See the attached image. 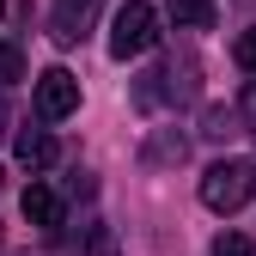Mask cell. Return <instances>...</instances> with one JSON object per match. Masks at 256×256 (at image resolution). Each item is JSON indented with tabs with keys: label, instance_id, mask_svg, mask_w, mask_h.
<instances>
[{
	"label": "cell",
	"instance_id": "obj_10",
	"mask_svg": "<svg viewBox=\"0 0 256 256\" xmlns=\"http://www.w3.org/2000/svg\"><path fill=\"white\" fill-rule=\"evenodd\" d=\"M232 55H238V68H244V74H256V24H250L244 37L232 43Z\"/></svg>",
	"mask_w": 256,
	"mask_h": 256
},
{
	"label": "cell",
	"instance_id": "obj_4",
	"mask_svg": "<svg viewBox=\"0 0 256 256\" xmlns=\"http://www.w3.org/2000/svg\"><path fill=\"white\" fill-rule=\"evenodd\" d=\"M12 152H18L24 171H49L55 165V134H49V128H24V134L12 140Z\"/></svg>",
	"mask_w": 256,
	"mask_h": 256
},
{
	"label": "cell",
	"instance_id": "obj_8",
	"mask_svg": "<svg viewBox=\"0 0 256 256\" xmlns=\"http://www.w3.org/2000/svg\"><path fill=\"white\" fill-rule=\"evenodd\" d=\"M12 80H24V55L18 43H0V86H12Z\"/></svg>",
	"mask_w": 256,
	"mask_h": 256
},
{
	"label": "cell",
	"instance_id": "obj_3",
	"mask_svg": "<svg viewBox=\"0 0 256 256\" xmlns=\"http://www.w3.org/2000/svg\"><path fill=\"white\" fill-rule=\"evenodd\" d=\"M80 110V80L68 68H43L37 74V116L43 122H68Z\"/></svg>",
	"mask_w": 256,
	"mask_h": 256
},
{
	"label": "cell",
	"instance_id": "obj_1",
	"mask_svg": "<svg viewBox=\"0 0 256 256\" xmlns=\"http://www.w3.org/2000/svg\"><path fill=\"white\" fill-rule=\"evenodd\" d=\"M250 196H256V165H250V158H220V165L202 171V208L238 214Z\"/></svg>",
	"mask_w": 256,
	"mask_h": 256
},
{
	"label": "cell",
	"instance_id": "obj_2",
	"mask_svg": "<svg viewBox=\"0 0 256 256\" xmlns=\"http://www.w3.org/2000/svg\"><path fill=\"white\" fill-rule=\"evenodd\" d=\"M158 43V12L146 6V0H122V6L110 12V55L116 61H134Z\"/></svg>",
	"mask_w": 256,
	"mask_h": 256
},
{
	"label": "cell",
	"instance_id": "obj_7",
	"mask_svg": "<svg viewBox=\"0 0 256 256\" xmlns=\"http://www.w3.org/2000/svg\"><path fill=\"white\" fill-rule=\"evenodd\" d=\"M24 220H30V226H43V232L61 226V196H55L49 183H30V189H24Z\"/></svg>",
	"mask_w": 256,
	"mask_h": 256
},
{
	"label": "cell",
	"instance_id": "obj_9",
	"mask_svg": "<svg viewBox=\"0 0 256 256\" xmlns=\"http://www.w3.org/2000/svg\"><path fill=\"white\" fill-rule=\"evenodd\" d=\"M214 256H256V250H250L244 232H220V238H214Z\"/></svg>",
	"mask_w": 256,
	"mask_h": 256
},
{
	"label": "cell",
	"instance_id": "obj_11",
	"mask_svg": "<svg viewBox=\"0 0 256 256\" xmlns=\"http://www.w3.org/2000/svg\"><path fill=\"white\" fill-rule=\"evenodd\" d=\"M238 116H244V122L256 128V80H250V92H244V104H238Z\"/></svg>",
	"mask_w": 256,
	"mask_h": 256
},
{
	"label": "cell",
	"instance_id": "obj_13",
	"mask_svg": "<svg viewBox=\"0 0 256 256\" xmlns=\"http://www.w3.org/2000/svg\"><path fill=\"white\" fill-rule=\"evenodd\" d=\"M0 12H6V0H0Z\"/></svg>",
	"mask_w": 256,
	"mask_h": 256
},
{
	"label": "cell",
	"instance_id": "obj_5",
	"mask_svg": "<svg viewBox=\"0 0 256 256\" xmlns=\"http://www.w3.org/2000/svg\"><path fill=\"white\" fill-rule=\"evenodd\" d=\"M165 18L177 30H214L220 24V6H214V0H165Z\"/></svg>",
	"mask_w": 256,
	"mask_h": 256
},
{
	"label": "cell",
	"instance_id": "obj_6",
	"mask_svg": "<svg viewBox=\"0 0 256 256\" xmlns=\"http://www.w3.org/2000/svg\"><path fill=\"white\" fill-rule=\"evenodd\" d=\"M92 6H98V0H61V6H55V24H49V37H55V43H80V37H86Z\"/></svg>",
	"mask_w": 256,
	"mask_h": 256
},
{
	"label": "cell",
	"instance_id": "obj_12",
	"mask_svg": "<svg viewBox=\"0 0 256 256\" xmlns=\"http://www.w3.org/2000/svg\"><path fill=\"white\" fill-rule=\"evenodd\" d=\"M0 134H6V98H0Z\"/></svg>",
	"mask_w": 256,
	"mask_h": 256
}]
</instances>
